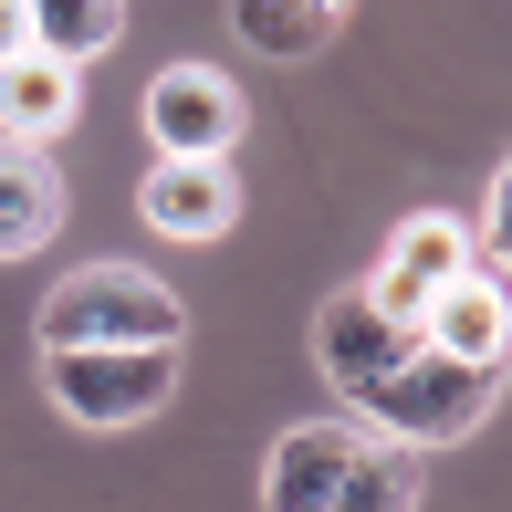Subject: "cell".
Wrapping results in <instances>:
<instances>
[{
    "label": "cell",
    "instance_id": "cell-1",
    "mask_svg": "<svg viewBox=\"0 0 512 512\" xmlns=\"http://www.w3.org/2000/svg\"><path fill=\"white\" fill-rule=\"evenodd\" d=\"M178 335H189V304L136 262H84L42 304V356H74V345H178Z\"/></svg>",
    "mask_w": 512,
    "mask_h": 512
},
{
    "label": "cell",
    "instance_id": "cell-2",
    "mask_svg": "<svg viewBox=\"0 0 512 512\" xmlns=\"http://www.w3.org/2000/svg\"><path fill=\"white\" fill-rule=\"evenodd\" d=\"M492 398H502V366H460V356H429V345H418V356H408L356 418H366V439L439 450V439H471L481 418H492Z\"/></svg>",
    "mask_w": 512,
    "mask_h": 512
},
{
    "label": "cell",
    "instance_id": "cell-3",
    "mask_svg": "<svg viewBox=\"0 0 512 512\" xmlns=\"http://www.w3.org/2000/svg\"><path fill=\"white\" fill-rule=\"evenodd\" d=\"M42 387L74 429H136L178 398V345H74L42 356Z\"/></svg>",
    "mask_w": 512,
    "mask_h": 512
},
{
    "label": "cell",
    "instance_id": "cell-4",
    "mask_svg": "<svg viewBox=\"0 0 512 512\" xmlns=\"http://www.w3.org/2000/svg\"><path fill=\"white\" fill-rule=\"evenodd\" d=\"M408 356H418V335H408V324H387L377 304H366V283L324 293V314H314V366H324V387H335L345 408H366Z\"/></svg>",
    "mask_w": 512,
    "mask_h": 512
},
{
    "label": "cell",
    "instance_id": "cell-5",
    "mask_svg": "<svg viewBox=\"0 0 512 512\" xmlns=\"http://www.w3.org/2000/svg\"><path fill=\"white\" fill-rule=\"evenodd\" d=\"M147 147L157 157H230L241 147V84L220 63H168L147 84Z\"/></svg>",
    "mask_w": 512,
    "mask_h": 512
},
{
    "label": "cell",
    "instance_id": "cell-6",
    "mask_svg": "<svg viewBox=\"0 0 512 512\" xmlns=\"http://www.w3.org/2000/svg\"><path fill=\"white\" fill-rule=\"evenodd\" d=\"M460 272H471V230H460L450 209H418L398 241H387V262H377V283H366V304L418 335V304H429L439 283H460Z\"/></svg>",
    "mask_w": 512,
    "mask_h": 512
},
{
    "label": "cell",
    "instance_id": "cell-7",
    "mask_svg": "<svg viewBox=\"0 0 512 512\" xmlns=\"http://www.w3.org/2000/svg\"><path fill=\"white\" fill-rule=\"evenodd\" d=\"M136 209H147L157 241H220L241 220V178H230V157H157Z\"/></svg>",
    "mask_w": 512,
    "mask_h": 512
},
{
    "label": "cell",
    "instance_id": "cell-8",
    "mask_svg": "<svg viewBox=\"0 0 512 512\" xmlns=\"http://www.w3.org/2000/svg\"><path fill=\"white\" fill-rule=\"evenodd\" d=\"M418 345L429 356H460V366H502L512 356V283L492 272H460V283H439L429 304H418Z\"/></svg>",
    "mask_w": 512,
    "mask_h": 512
},
{
    "label": "cell",
    "instance_id": "cell-9",
    "mask_svg": "<svg viewBox=\"0 0 512 512\" xmlns=\"http://www.w3.org/2000/svg\"><path fill=\"white\" fill-rule=\"evenodd\" d=\"M356 418H304V429H283L272 439V460H262V512H335V481H345V460H356Z\"/></svg>",
    "mask_w": 512,
    "mask_h": 512
},
{
    "label": "cell",
    "instance_id": "cell-10",
    "mask_svg": "<svg viewBox=\"0 0 512 512\" xmlns=\"http://www.w3.org/2000/svg\"><path fill=\"white\" fill-rule=\"evenodd\" d=\"M74 115H84V74L74 63H53V53L0 63V147H53Z\"/></svg>",
    "mask_w": 512,
    "mask_h": 512
},
{
    "label": "cell",
    "instance_id": "cell-11",
    "mask_svg": "<svg viewBox=\"0 0 512 512\" xmlns=\"http://www.w3.org/2000/svg\"><path fill=\"white\" fill-rule=\"evenodd\" d=\"M53 230H63V178L42 168L32 147H0V262L42 251Z\"/></svg>",
    "mask_w": 512,
    "mask_h": 512
},
{
    "label": "cell",
    "instance_id": "cell-12",
    "mask_svg": "<svg viewBox=\"0 0 512 512\" xmlns=\"http://www.w3.org/2000/svg\"><path fill=\"white\" fill-rule=\"evenodd\" d=\"M335 21H345V0H230V32H241L262 63L324 53V42H335Z\"/></svg>",
    "mask_w": 512,
    "mask_h": 512
},
{
    "label": "cell",
    "instance_id": "cell-13",
    "mask_svg": "<svg viewBox=\"0 0 512 512\" xmlns=\"http://www.w3.org/2000/svg\"><path fill=\"white\" fill-rule=\"evenodd\" d=\"M32 11V53H53V63H95L115 53V32H126V0H21Z\"/></svg>",
    "mask_w": 512,
    "mask_h": 512
},
{
    "label": "cell",
    "instance_id": "cell-14",
    "mask_svg": "<svg viewBox=\"0 0 512 512\" xmlns=\"http://www.w3.org/2000/svg\"><path fill=\"white\" fill-rule=\"evenodd\" d=\"M335 512H418V450L356 439V460H345V481H335Z\"/></svg>",
    "mask_w": 512,
    "mask_h": 512
},
{
    "label": "cell",
    "instance_id": "cell-15",
    "mask_svg": "<svg viewBox=\"0 0 512 512\" xmlns=\"http://www.w3.org/2000/svg\"><path fill=\"white\" fill-rule=\"evenodd\" d=\"M481 272L512 283V157H502V178H492V209H481Z\"/></svg>",
    "mask_w": 512,
    "mask_h": 512
},
{
    "label": "cell",
    "instance_id": "cell-16",
    "mask_svg": "<svg viewBox=\"0 0 512 512\" xmlns=\"http://www.w3.org/2000/svg\"><path fill=\"white\" fill-rule=\"evenodd\" d=\"M32 53V11H21V0H0V63H21Z\"/></svg>",
    "mask_w": 512,
    "mask_h": 512
}]
</instances>
